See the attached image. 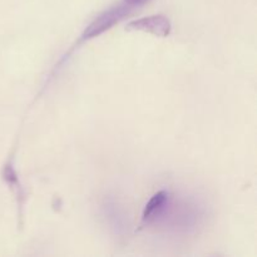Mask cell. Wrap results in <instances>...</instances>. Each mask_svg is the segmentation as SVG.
I'll return each instance as SVG.
<instances>
[{"instance_id": "obj_1", "label": "cell", "mask_w": 257, "mask_h": 257, "mask_svg": "<svg viewBox=\"0 0 257 257\" xmlns=\"http://www.w3.org/2000/svg\"><path fill=\"white\" fill-rule=\"evenodd\" d=\"M130 8L127 5H120V7H114L109 10H105L104 13H102L100 15H98L89 25H88L87 29L84 30V33L82 34V42L84 40H89L92 38L98 37V35L103 34L104 32H107L108 29L113 27L114 24H117L120 19L125 17V14L128 13Z\"/></svg>"}, {"instance_id": "obj_2", "label": "cell", "mask_w": 257, "mask_h": 257, "mask_svg": "<svg viewBox=\"0 0 257 257\" xmlns=\"http://www.w3.org/2000/svg\"><path fill=\"white\" fill-rule=\"evenodd\" d=\"M127 30H138V32L150 33L156 37L165 38L171 34V22L165 15H151L132 20L125 27Z\"/></svg>"}, {"instance_id": "obj_3", "label": "cell", "mask_w": 257, "mask_h": 257, "mask_svg": "<svg viewBox=\"0 0 257 257\" xmlns=\"http://www.w3.org/2000/svg\"><path fill=\"white\" fill-rule=\"evenodd\" d=\"M167 200L168 192H166V191H160V192L155 193V195L151 197V200L148 201L147 205L145 206V210H143L142 220H141L140 226L141 228L145 225H147L148 222H151V221L160 213V211L162 210L163 206L166 205Z\"/></svg>"}, {"instance_id": "obj_4", "label": "cell", "mask_w": 257, "mask_h": 257, "mask_svg": "<svg viewBox=\"0 0 257 257\" xmlns=\"http://www.w3.org/2000/svg\"><path fill=\"white\" fill-rule=\"evenodd\" d=\"M150 0H124V4L127 5L128 8H133V7H141V5L146 4Z\"/></svg>"}]
</instances>
